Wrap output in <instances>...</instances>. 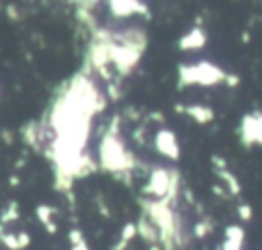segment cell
Here are the masks:
<instances>
[{"label":"cell","instance_id":"cb8c5ba5","mask_svg":"<svg viewBox=\"0 0 262 250\" xmlns=\"http://www.w3.org/2000/svg\"><path fill=\"white\" fill-rule=\"evenodd\" d=\"M242 41H244V43H248V41H250V35H248V33H244V35H242Z\"/></svg>","mask_w":262,"mask_h":250},{"label":"cell","instance_id":"9c48e42d","mask_svg":"<svg viewBox=\"0 0 262 250\" xmlns=\"http://www.w3.org/2000/svg\"><path fill=\"white\" fill-rule=\"evenodd\" d=\"M174 111L182 113V115H188L199 125H207V123H211L215 119V111L211 107H207V105H176Z\"/></svg>","mask_w":262,"mask_h":250},{"label":"cell","instance_id":"ac0fdd59","mask_svg":"<svg viewBox=\"0 0 262 250\" xmlns=\"http://www.w3.org/2000/svg\"><path fill=\"white\" fill-rule=\"evenodd\" d=\"M213 232V221L211 219H201V221H196V225H194V230H192V234H194V238H199V240H203V238H207L209 234Z\"/></svg>","mask_w":262,"mask_h":250},{"label":"cell","instance_id":"ba28073f","mask_svg":"<svg viewBox=\"0 0 262 250\" xmlns=\"http://www.w3.org/2000/svg\"><path fill=\"white\" fill-rule=\"evenodd\" d=\"M207 45V31L196 25L190 31H186L180 39H178V49L180 51H199Z\"/></svg>","mask_w":262,"mask_h":250},{"label":"cell","instance_id":"3957f363","mask_svg":"<svg viewBox=\"0 0 262 250\" xmlns=\"http://www.w3.org/2000/svg\"><path fill=\"white\" fill-rule=\"evenodd\" d=\"M227 72L213 61L201 59L196 64H180L178 66V86H219L225 82Z\"/></svg>","mask_w":262,"mask_h":250},{"label":"cell","instance_id":"d4e9b609","mask_svg":"<svg viewBox=\"0 0 262 250\" xmlns=\"http://www.w3.org/2000/svg\"><path fill=\"white\" fill-rule=\"evenodd\" d=\"M2 234H4V227H2V223H0V240H2Z\"/></svg>","mask_w":262,"mask_h":250},{"label":"cell","instance_id":"52a82bcc","mask_svg":"<svg viewBox=\"0 0 262 250\" xmlns=\"http://www.w3.org/2000/svg\"><path fill=\"white\" fill-rule=\"evenodd\" d=\"M108 8H111V14L119 16V18H125L131 14L149 16V8L141 0H108Z\"/></svg>","mask_w":262,"mask_h":250},{"label":"cell","instance_id":"9a60e30c","mask_svg":"<svg viewBox=\"0 0 262 250\" xmlns=\"http://www.w3.org/2000/svg\"><path fill=\"white\" fill-rule=\"evenodd\" d=\"M137 236V225L135 223H125L123 227H121V234H119V240H117V244L113 246V250H125L129 244H131V240Z\"/></svg>","mask_w":262,"mask_h":250},{"label":"cell","instance_id":"7c38bea8","mask_svg":"<svg viewBox=\"0 0 262 250\" xmlns=\"http://www.w3.org/2000/svg\"><path fill=\"white\" fill-rule=\"evenodd\" d=\"M0 244H4L8 250H23L31 244V236L27 232H4Z\"/></svg>","mask_w":262,"mask_h":250},{"label":"cell","instance_id":"6da1fadb","mask_svg":"<svg viewBox=\"0 0 262 250\" xmlns=\"http://www.w3.org/2000/svg\"><path fill=\"white\" fill-rule=\"evenodd\" d=\"M141 215H145L160 232V246L162 250H174L176 246H184V227L176 209L166 203L164 199H139Z\"/></svg>","mask_w":262,"mask_h":250},{"label":"cell","instance_id":"8992f818","mask_svg":"<svg viewBox=\"0 0 262 250\" xmlns=\"http://www.w3.org/2000/svg\"><path fill=\"white\" fill-rule=\"evenodd\" d=\"M154 148L158 150V154H162L168 160H178L180 158V145L176 139V133L172 129H160L154 137Z\"/></svg>","mask_w":262,"mask_h":250},{"label":"cell","instance_id":"2e32d148","mask_svg":"<svg viewBox=\"0 0 262 250\" xmlns=\"http://www.w3.org/2000/svg\"><path fill=\"white\" fill-rule=\"evenodd\" d=\"M68 240H70V250H90V246H88L80 227H72L68 232Z\"/></svg>","mask_w":262,"mask_h":250},{"label":"cell","instance_id":"5b68a950","mask_svg":"<svg viewBox=\"0 0 262 250\" xmlns=\"http://www.w3.org/2000/svg\"><path fill=\"white\" fill-rule=\"evenodd\" d=\"M239 141L246 148L262 145V113L252 111L239 121Z\"/></svg>","mask_w":262,"mask_h":250},{"label":"cell","instance_id":"5bb4252c","mask_svg":"<svg viewBox=\"0 0 262 250\" xmlns=\"http://www.w3.org/2000/svg\"><path fill=\"white\" fill-rule=\"evenodd\" d=\"M215 174L223 180V184H225V189H227V195H229V197H239V193H242V184H239L237 176H235L231 170L223 168V170H215Z\"/></svg>","mask_w":262,"mask_h":250},{"label":"cell","instance_id":"8fae6325","mask_svg":"<svg viewBox=\"0 0 262 250\" xmlns=\"http://www.w3.org/2000/svg\"><path fill=\"white\" fill-rule=\"evenodd\" d=\"M137 236L147 244V246H151V244H160V232H158V227L145 217V215H141L139 219H137Z\"/></svg>","mask_w":262,"mask_h":250},{"label":"cell","instance_id":"7a4b0ae2","mask_svg":"<svg viewBox=\"0 0 262 250\" xmlns=\"http://www.w3.org/2000/svg\"><path fill=\"white\" fill-rule=\"evenodd\" d=\"M121 117H113L106 133L100 137L98 143V168L111 172V174H129L135 166L133 154L127 150L125 141L121 139Z\"/></svg>","mask_w":262,"mask_h":250},{"label":"cell","instance_id":"603a6c76","mask_svg":"<svg viewBox=\"0 0 262 250\" xmlns=\"http://www.w3.org/2000/svg\"><path fill=\"white\" fill-rule=\"evenodd\" d=\"M10 184L16 186V184H18V176H10Z\"/></svg>","mask_w":262,"mask_h":250},{"label":"cell","instance_id":"ffe728a7","mask_svg":"<svg viewBox=\"0 0 262 250\" xmlns=\"http://www.w3.org/2000/svg\"><path fill=\"white\" fill-rule=\"evenodd\" d=\"M211 164H213V168H215V170H223V168H227L225 158H221L219 154H213V156H211Z\"/></svg>","mask_w":262,"mask_h":250},{"label":"cell","instance_id":"d6986e66","mask_svg":"<svg viewBox=\"0 0 262 250\" xmlns=\"http://www.w3.org/2000/svg\"><path fill=\"white\" fill-rule=\"evenodd\" d=\"M237 217H239L242 221H250V219L254 217L252 205H250V203H239V205H237Z\"/></svg>","mask_w":262,"mask_h":250},{"label":"cell","instance_id":"7402d4cb","mask_svg":"<svg viewBox=\"0 0 262 250\" xmlns=\"http://www.w3.org/2000/svg\"><path fill=\"white\" fill-rule=\"evenodd\" d=\"M213 191H215V193H217L219 197H225V191H223L221 186H213Z\"/></svg>","mask_w":262,"mask_h":250},{"label":"cell","instance_id":"4fadbf2b","mask_svg":"<svg viewBox=\"0 0 262 250\" xmlns=\"http://www.w3.org/2000/svg\"><path fill=\"white\" fill-rule=\"evenodd\" d=\"M35 215H37V219L43 223V227L47 230V234H55V232H57V223L53 221L55 209H53L51 205H37V207H35Z\"/></svg>","mask_w":262,"mask_h":250},{"label":"cell","instance_id":"44dd1931","mask_svg":"<svg viewBox=\"0 0 262 250\" xmlns=\"http://www.w3.org/2000/svg\"><path fill=\"white\" fill-rule=\"evenodd\" d=\"M225 86H229V88H235L237 84H239V76L237 74H233V72H227V76H225V82H223Z\"/></svg>","mask_w":262,"mask_h":250},{"label":"cell","instance_id":"30bf717a","mask_svg":"<svg viewBox=\"0 0 262 250\" xmlns=\"http://www.w3.org/2000/svg\"><path fill=\"white\" fill-rule=\"evenodd\" d=\"M246 242V232L242 225H227L225 227V240L221 244V250H242Z\"/></svg>","mask_w":262,"mask_h":250},{"label":"cell","instance_id":"e0dca14e","mask_svg":"<svg viewBox=\"0 0 262 250\" xmlns=\"http://www.w3.org/2000/svg\"><path fill=\"white\" fill-rule=\"evenodd\" d=\"M20 217V211H18V203L16 201H10L2 211H0V223L6 225V223H12Z\"/></svg>","mask_w":262,"mask_h":250},{"label":"cell","instance_id":"277c9868","mask_svg":"<svg viewBox=\"0 0 262 250\" xmlns=\"http://www.w3.org/2000/svg\"><path fill=\"white\" fill-rule=\"evenodd\" d=\"M172 170L174 168L156 166L147 176V182L143 186V195L147 199H166V195L170 191V182H172Z\"/></svg>","mask_w":262,"mask_h":250},{"label":"cell","instance_id":"484cf974","mask_svg":"<svg viewBox=\"0 0 262 250\" xmlns=\"http://www.w3.org/2000/svg\"><path fill=\"white\" fill-rule=\"evenodd\" d=\"M219 250H221V248H219Z\"/></svg>","mask_w":262,"mask_h":250}]
</instances>
